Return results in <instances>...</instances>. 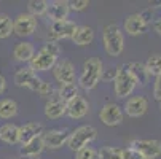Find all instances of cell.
I'll return each instance as SVG.
<instances>
[{"instance_id":"cell-1","label":"cell","mask_w":161,"mask_h":159,"mask_svg":"<svg viewBox=\"0 0 161 159\" xmlns=\"http://www.w3.org/2000/svg\"><path fill=\"white\" fill-rule=\"evenodd\" d=\"M14 84L19 87H27L34 93H38L40 96H48L51 94V86L50 83L43 81L35 72H32L29 67L27 69H19L14 73Z\"/></svg>"},{"instance_id":"cell-2","label":"cell","mask_w":161,"mask_h":159,"mask_svg":"<svg viewBox=\"0 0 161 159\" xmlns=\"http://www.w3.org/2000/svg\"><path fill=\"white\" fill-rule=\"evenodd\" d=\"M102 70H104L102 69V61L97 59V57H89L83 64V70H81V75L78 78V84L85 91L94 89L101 81Z\"/></svg>"},{"instance_id":"cell-3","label":"cell","mask_w":161,"mask_h":159,"mask_svg":"<svg viewBox=\"0 0 161 159\" xmlns=\"http://www.w3.org/2000/svg\"><path fill=\"white\" fill-rule=\"evenodd\" d=\"M102 41H104V48L108 56L117 57L125 50V38H123L121 29L117 24H107L104 27Z\"/></svg>"},{"instance_id":"cell-4","label":"cell","mask_w":161,"mask_h":159,"mask_svg":"<svg viewBox=\"0 0 161 159\" xmlns=\"http://www.w3.org/2000/svg\"><path fill=\"white\" fill-rule=\"evenodd\" d=\"M97 137V130L93 127V126H80L77 127L75 130H72L70 134H69V140H67V145L69 148H70L72 151H78L85 146H88L91 142H94Z\"/></svg>"},{"instance_id":"cell-5","label":"cell","mask_w":161,"mask_h":159,"mask_svg":"<svg viewBox=\"0 0 161 159\" xmlns=\"http://www.w3.org/2000/svg\"><path fill=\"white\" fill-rule=\"evenodd\" d=\"M136 81L134 78L129 75L126 65H120L117 67V77L113 80V87H115V96L123 99L132 94V91L136 89Z\"/></svg>"},{"instance_id":"cell-6","label":"cell","mask_w":161,"mask_h":159,"mask_svg":"<svg viewBox=\"0 0 161 159\" xmlns=\"http://www.w3.org/2000/svg\"><path fill=\"white\" fill-rule=\"evenodd\" d=\"M129 148L139 153L142 159H156L161 156V142L158 140H132Z\"/></svg>"},{"instance_id":"cell-7","label":"cell","mask_w":161,"mask_h":159,"mask_svg":"<svg viewBox=\"0 0 161 159\" xmlns=\"http://www.w3.org/2000/svg\"><path fill=\"white\" fill-rule=\"evenodd\" d=\"M37 30V18L29 13H21L13 19V32L18 37H29Z\"/></svg>"},{"instance_id":"cell-8","label":"cell","mask_w":161,"mask_h":159,"mask_svg":"<svg viewBox=\"0 0 161 159\" xmlns=\"http://www.w3.org/2000/svg\"><path fill=\"white\" fill-rule=\"evenodd\" d=\"M77 24L74 21H59V22H53L51 27H50V32H48V41H56V40H61V38H72L75 30H77Z\"/></svg>"},{"instance_id":"cell-9","label":"cell","mask_w":161,"mask_h":159,"mask_svg":"<svg viewBox=\"0 0 161 159\" xmlns=\"http://www.w3.org/2000/svg\"><path fill=\"white\" fill-rule=\"evenodd\" d=\"M56 62H58V56H54V54H51V53H48V51H45L43 48L32 57V61L29 62L31 65H29V69L32 70V72H48V70H51L53 67L56 65Z\"/></svg>"},{"instance_id":"cell-10","label":"cell","mask_w":161,"mask_h":159,"mask_svg":"<svg viewBox=\"0 0 161 159\" xmlns=\"http://www.w3.org/2000/svg\"><path fill=\"white\" fill-rule=\"evenodd\" d=\"M123 116H125V111H123L121 107L117 105V103H105V105L101 108V111H99L101 121H102L105 126H110V127L121 124Z\"/></svg>"},{"instance_id":"cell-11","label":"cell","mask_w":161,"mask_h":159,"mask_svg":"<svg viewBox=\"0 0 161 159\" xmlns=\"http://www.w3.org/2000/svg\"><path fill=\"white\" fill-rule=\"evenodd\" d=\"M69 130L65 129H51L48 132H45L42 135V140H43V146L48 148V150H59L62 148L67 140H69Z\"/></svg>"},{"instance_id":"cell-12","label":"cell","mask_w":161,"mask_h":159,"mask_svg":"<svg viewBox=\"0 0 161 159\" xmlns=\"http://www.w3.org/2000/svg\"><path fill=\"white\" fill-rule=\"evenodd\" d=\"M147 26H148V14L147 13H134L125 19V30L132 37L144 34Z\"/></svg>"},{"instance_id":"cell-13","label":"cell","mask_w":161,"mask_h":159,"mask_svg":"<svg viewBox=\"0 0 161 159\" xmlns=\"http://www.w3.org/2000/svg\"><path fill=\"white\" fill-rule=\"evenodd\" d=\"M53 73L54 78L61 84H69V83H75V67L70 61H59L53 67Z\"/></svg>"},{"instance_id":"cell-14","label":"cell","mask_w":161,"mask_h":159,"mask_svg":"<svg viewBox=\"0 0 161 159\" xmlns=\"http://www.w3.org/2000/svg\"><path fill=\"white\" fill-rule=\"evenodd\" d=\"M88 113H89V103L81 96H78L74 100H70L69 103H65V115L69 118H72V119L85 118Z\"/></svg>"},{"instance_id":"cell-15","label":"cell","mask_w":161,"mask_h":159,"mask_svg":"<svg viewBox=\"0 0 161 159\" xmlns=\"http://www.w3.org/2000/svg\"><path fill=\"white\" fill-rule=\"evenodd\" d=\"M148 108V100L142 96H134L129 97L125 103V111L126 115L131 118H141L145 115V111Z\"/></svg>"},{"instance_id":"cell-16","label":"cell","mask_w":161,"mask_h":159,"mask_svg":"<svg viewBox=\"0 0 161 159\" xmlns=\"http://www.w3.org/2000/svg\"><path fill=\"white\" fill-rule=\"evenodd\" d=\"M42 135H43V124H40V123H27V124L19 126L18 139H19L21 145H26L31 140L42 137Z\"/></svg>"},{"instance_id":"cell-17","label":"cell","mask_w":161,"mask_h":159,"mask_svg":"<svg viewBox=\"0 0 161 159\" xmlns=\"http://www.w3.org/2000/svg\"><path fill=\"white\" fill-rule=\"evenodd\" d=\"M69 2L65 0H54V2H48V8H47V16L53 21V22H59V21H65L69 16Z\"/></svg>"},{"instance_id":"cell-18","label":"cell","mask_w":161,"mask_h":159,"mask_svg":"<svg viewBox=\"0 0 161 159\" xmlns=\"http://www.w3.org/2000/svg\"><path fill=\"white\" fill-rule=\"evenodd\" d=\"M65 115V103L58 97H51L47 103H45V116L48 119H59Z\"/></svg>"},{"instance_id":"cell-19","label":"cell","mask_w":161,"mask_h":159,"mask_svg":"<svg viewBox=\"0 0 161 159\" xmlns=\"http://www.w3.org/2000/svg\"><path fill=\"white\" fill-rule=\"evenodd\" d=\"M126 69H128L129 75L134 78L136 84L147 86L150 77H148V73H147V70H145V65H144V64H141V62H131V64L126 65Z\"/></svg>"},{"instance_id":"cell-20","label":"cell","mask_w":161,"mask_h":159,"mask_svg":"<svg viewBox=\"0 0 161 159\" xmlns=\"http://www.w3.org/2000/svg\"><path fill=\"white\" fill-rule=\"evenodd\" d=\"M34 56H35V48L29 41L18 43L14 46V50H13V57L19 62H31Z\"/></svg>"},{"instance_id":"cell-21","label":"cell","mask_w":161,"mask_h":159,"mask_svg":"<svg viewBox=\"0 0 161 159\" xmlns=\"http://www.w3.org/2000/svg\"><path fill=\"white\" fill-rule=\"evenodd\" d=\"M72 40L77 46H88V45H91L94 40V30L88 26H78Z\"/></svg>"},{"instance_id":"cell-22","label":"cell","mask_w":161,"mask_h":159,"mask_svg":"<svg viewBox=\"0 0 161 159\" xmlns=\"http://www.w3.org/2000/svg\"><path fill=\"white\" fill-rule=\"evenodd\" d=\"M18 134H19V126L7 123L0 127V140L8 145H16V143H19Z\"/></svg>"},{"instance_id":"cell-23","label":"cell","mask_w":161,"mask_h":159,"mask_svg":"<svg viewBox=\"0 0 161 159\" xmlns=\"http://www.w3.org/2000/svg\"><path fill=\"white\" fill-rule=\"evenodd\" d=\"M43 150H45L43 140H42V137H37V139L31 140L29 143L22 145L19 153H21V156H24V157H38Z\"/></svg>"},{"instance_id":"cell-24","label":"cell","mask_w":161,"mask_h":159,"mask_svg":"<svg viewBox=\"0 0 161 159\" xmlns=\"http://www.w3.org/2000/svg\"><path fill=\"white\" fill-rule=\"evenodd\" d=\"M18 115V103L13 99H2L0 100V118L11 119Z\"/></svg>"},{"instance_id":"cell-25","label":"cell","mask_w":161,"mask_h":159,"mask_svg":"<svg viewBox=\"0 0 161 159\" xmlns=\"http://www.w3.org/2000/svg\"><path fill=\"white\" fill-rule=\"evenodd\" d=\"M58 97H59V99H61L64 103H69L70 100H74L75 97H78V86H77L75 83L61 84Z\"/></svg>"},{"instance_id":"cell-26","label":"cell","mask_w":161,"mask_h":159,"mask_svg":"<svg viewBox=\"0 0 161 159\" xmlns=\"http://www.w3.org/2000/svg\"><path fill=\"white\" fill-rule=\"evenodd\" d=\"M144 65L148 77H155V78L159 77L161 75V54H152Z\"/></svg>"},{"instance_id":"cell-27","label":"cell","mask_w":161,"mask_h":159,"mask_svg":"<svg viewBox=\"0 0 161 159\" xmlns=\"http://www.w3.org/2000/svg\"><path fill=\"white\" fill-rule=\"evenodd\" d=\"M47 8H48L47 0H31V2L27 3V11L34 18L47 14Z\"/></svg>"},{"instance_id":"cell-28","label":"cell","mask_w":161,"mask_h":159,"mask_svg":"<svg viewBox=\"0 0 161 159\" xmlns=\"http://www.w3.org/2000/svg\"><path fill=\"white\" fill-rule=\"evenodd\" d=\"M11 34H13V19L5 13H0V40L8 38Z\"/></svg>"},{"instance_id":"cell-29","label":"cell","mask_w":161,"mask_h":159,"mask_svg":"<svg viewBox=\"0 0 161 159\" xmlns=\"http://www.w3.org/2000/svg\"><path fill=\"white\" fill-rule=\"evenodd\" d=\"M97 159H123L121 157V150L113 148V146H102L97 151Z\"/></svg>"},{"instance_id":"cell-30","label":"cell","mask_w":161,"mask_h":159,"mask_svg":"<svg viewBox=\"0 0 161 159\" xmlns=\"http://www.w3.org/2000/svg\"><path fill=\"white\" fill-rule=\"evenodd\" d=\"M75 159H97V151L91 146H85L75 153Z\"/></svg>"},{"instance_id":"cell-31","label":"cell","mask_w":161,"mask_h":159,"mask_svg":"<svg viewBox=\"0 0 161 159\" xmlns=\"http://www.w3.org/2000/svg\"><path fill=\"white\" fill-rule=\"evenodd\" d=\"M88 7H89L88 0H74V2H69V8L74 11H83Z\"/></svg>"},{"instance_id":"cell-32","label":"cell","mask_w":161,"mask_h":159,"mask_svg":"<svg viewBox=\"0 0 161 159\" xmlns=\"http://www.w3.org/2000/svg\"><path fill=\"white\" fill-rule=\"evenodd\" d=\"M43 50L51 53V54H54V56H58V57L61 54V48H59V45L56 41H47V43L43 45Z\"/></svg>"},{"instance_id":"cell-33","label":"cell","mask_w":161,"mask_h":159,"mask_svg":"<svg viewBox=\"0 0 161 159\" xmlns=\"http://www.w3.org/2000/svg\"><path fill=\"white\" fill-rule=\"evenodd\" d=\"M121 157H123V159H142V156H141L139 153H136L132 148L121 150Z\"/></svg>"},{"instance_id":"cell-34","label":"cell","mask_w":161,"mask_h":159,"mask_svg":"<svg viewBox=\"0 0 161 159\" xmlns=\"http://www.w3.org/2000/svg\"><path fill=\"white\" fill-rule=\"evenodd\" d=\"M153 96L156 100L161 102V75L155 78V84H153Z\"/></svg>"},{"instance_id":"cell-35","label":"cell","mask_w":161,"mask_h":159,"mask_svg":"<svg viewBox=\"0 0 161 159\" xmlns=\"http://www.w3.org/2000/svg\"><path fill=\"white\" fill-rule=\"evenodd\" d=\"M115 77H117V67H115V69H108L107 72L102 70V77H101V80H104V81H113Z\"/></svg>"},{"instance_id":"cell-36","label":"cell","mask_w":161,"mask_h":159,"mask_svg":"<svg viewBox=\"0 0 161 159\" xmlns=\"http://www.w3.org/2000/svg\"><path fill=\"white\" fill-rule=\"evenodd\" d=\"M153 29H155V32H156V34H159V35H161V16H159V18H156V19L153 21Z\"/></svg>"},{"instance_id":"cell-37","label":"cell","mask_w":161,"mask_h":159,"mask_svg":"<svg viewBox=\"0 0 161 159\" xmlns=\"http://www.w3.org/2000/svg\"><path fill=\"white\" fill-rule=\"evenodd\" d=\"M5 87H7V80H5V77L2 73H0V94H3Z\"/></svg>"},{"instance_id":"cell-38","label":"cell","mask_w":161,"mask_h":159,"mask_svg":"<svg viewBox=\"0 0 161 159\" xmlns=\"http://www.w3.org/2000/svg\"><path fill=\"white\" fill-rule=\"evenodd\" d=\"M13 159H22V157H13Z\"/></svg>"},{"instance_id":"cell-39","label":"cell","mask_w":161,"mask_h":159,"mask_svg":"<svg viewBox=\"0 0 161 159\" xmlns=\"http://www.w3.org/2000/svg\"><path fill=\"white\" fill-rule=\"evenodd\" d=\"M159 110H161V102H159Z\"/></svg>"}]
</instances>
